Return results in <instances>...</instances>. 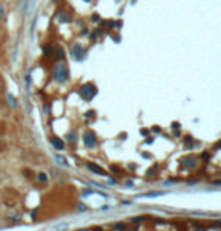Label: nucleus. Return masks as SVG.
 Segmentation results:
<instances>
[{
    "label": "nucleus",
    "mask_w": 221,
    "mask_h": 231,
    "mask_svg": "<svg viewBox=\"0 0 221 231\" xmlns=\"http://www.w3.org/2000/svg\"><path fill=\"white\" fill-rule=\"evenodd\" d=\"M53 79L57 83H66L69 80V68L66 62H57L53 68Z\"/></svg>",
    "instance_id": "nucleus-1"
},
{
    "label": "nucleus",
    "mask_w": 221,
    "mask_h": 231,
    "mask_svg": "<svg viewBox=\"0 0 221 231\" xmlns=\"http://www.w3.org/2000/svg\"><path fill=\"white\" fill-rule=\"evenodd\" d=\"M96 92H98V89H96V86L93 83H86V85H83V86L80 88V95H81V98L86 100V101L92 100V98L96 95Z\"/></svg>",
    "instance_id": "nucleus-2"
},
{
    "label": "nucleus",
    "mask_w": 221,
    "mask_h": 231,
    "mask_svg": "<svg viewBox=\"0 0 221 231\" xmlns=\"http://www.w3.org/2000/svg\"><path fill=\"white\" fill-rule=\"evenodd\" d=\"M71 56H72V59H75V61H83V59H84L86 51H84L83 45L80 44V42L72 44V47H71Z\"/></svg>",
    "instance_id": "nucleus-3"
},
{
    "label": "nucleus",
    "mask_w": 221,
    "mask_h": 231,
    "mask_svg": "<svg viewBox=\"0 0 221 231\" xmlns=\"http://www.w3.org/2000/svg\"><path fill=\"white\" fill-rule=\"evenodd\" d=\"M83 144L86 145L87 148H93V147H96V144H98V139H96V135L93 133V131H86V133L83 135Z\"/></svg>",
    "instance_id": "nucleus-4"
},
{
    "label": "nucleus",
    "mask_w": 221,
    "mask_h": 231,
    "mask_svg": "<svg viewBox=\"0 0 221 231\" xmlns=\"http://www.w3.org/2000/svg\"><path fill=\"white\" fill-rule=\"evenodd\" d=\"M50 142H51V145L54 147V150H57V151H62V150H65V142L60 139V137H57V136H53L51 139H50Z\"/></svg>",
    "instance_id": "nucleus-5"
},
{
    "label": "nucleus",
    "mask_w": 221,
    "mask_h": 231,
    "mask_svg": "<svg viewBox=\"0 0 221 231\" xmlns=\"http://www.w3.org/2000/svg\"><path fill=\"white\" fill-rule=\"evenodd\" d=\"M87 168H89V171H92L93 174H98V175H107V172L101 168V166H98L96 163H93V162H89L87 163Z\"/></svg>",
    "instance_id": "nucleus-6"
},
{
    "label": "nucleus",
    "mask_w": 221,
    "mask_h": 231,
    "mask_svg": "<svg viewBox=\"0 0 221 231\" xmlns=\"http://www.w3.org/2000/svg\"><path fill=\"white\" fill-rule=\"evenodd\" d=\"M57 20H59L60 23H69V21H71V17L66 14L65 11H59V12H57Z\"/></svg>",
    "instance_id": "nucleus-7"
},
{
    "label": "nucleus",
    "mask_w": 221,
    "mask_h": 231,
    "mask_svg": "<svg viewBox=\"0 0 221 231\" xmlns=\"http://www.w3.org/2000/svg\"><path fill=\"white\" fill-rule=\"evenodd\" d=\"M56 59H57V61H63V59H65V50L62 47L56 49Z\"/></svg>",
    "instance_id": "nucleus-8"
},
{
    "label": "nucleus",
    "mask_w": 221,
    "mask_h": 231,
    "mask_svg": "<svg viewBox=\"0 0 221 231\" xmlns=\"http://www.w3.org/2000/svg\"><path fill=\"white\" fill-rule=\"evenodd\" d=\"M44 55L45 56H53V47L51 45H48V44L44 45Z\"/></svg>",
    "instance_id": "nucleus-9"
},
{
    "label": "nucleus",
    "mask_w": 221,
    "mask_h": 231,
    "mask_svg": "<svg viewBox=\"0 0 221 231\" xmlns=\"http://www.w3.org/2000/svg\"><path fill=\"white\" fill-rule=\"evenodd\" d=\"M5 17H6V8H5V5L0 2V21L5 20Z\"/></svg>",
    "instance_id": "nucleus-10"
},
{
    "label": "nucleus",
    "mask_w": 221,
    "mask_h": 231,
    "mask_svg": "<svg viewBox=\"0 0 221 231\" xmlns=\"http://www.w3.org/2000/svg\"><path fill=\"white\" fill-rule=\"evenodd\" d=\"M47 180H48V177H47L45 172H39L38 174V181L39 183H47Z\"/></svg>",
    "instance_id": "nucleus-11"
},
{
    "label": "nucleus",
    "mask_w": 221,
    "mask_h": 231,
    "mask_svg": "<svg viewBox=\"0 0 221 231\" xmlns=\"http://www.w3.org/2000/svg\"><path fill=\"white\" fill-rule=\"evenodd\" d=\"M8 100H9V104L12 107H17V98L12 95V94H8Z\"/></svg>",
    "instance_id": "nucleus-12"
},
{
    "label": "nucleus",
    "mask_w": 221,
    "mask_h": 231,
    "mask_svg": "<svg viewBox=\"0 0 221 231\" xmlns=\"http://www.w3.org/2000/svg\"><path fill=\"white\" fill-rule=\"evenodd\" d=\"M66 137H68V141H69V142H74V144L77 142V133H75V131H71V133H69L68 136H66Z\"/></svg>",
    "instance_id": "nucleus-13"
},
{
    "label": "nucleus",
    "mask_w": 221,
    "mask_h": 231,
    "mask_svg": "<svg viewBox=\"0 0 221 231\" xmlns=\"http://www.w3.org/2000/svg\"><path fill=\"white\" fill-rule=\"evenodd\" d=\"M56 160L59 165H63V166H68V162H66L65 157H60V156H56Z\"/></svg>",
    "instance_id": "nucleus-14"
},
{
    "label": "nucleus",
    "mask_w": 221,
    "mask_h": 231,
    "mask_svg": "<svg viewBox=\"0 0 221 231\" xmlns=\"http://www.w3.org/2000/svg\"><path fill=\"white\" fill-rule=\"evenodd\" d=\"M86 210H87V207L84 204H78V212H86Z\"/></svg>",
    "instance_id": "nucleus-15"
},
{
    "label": "nucleus",
    "mask_w": 221,
    "mask_h": 231,
    "mask_svg": "<svg viewBox=\"0 0 221 231\" xmlns=\"http://www.w3.org/2000/svg\"><path fill=\"white\" fill-rule=\"evenodd\" d=\"M115 227H116V230H119V231H122V230L125 228V223H120V222H119V223H116Z\"/></svg>",
    "instance_id": "nucleus-16"
},
{
    "label": "nucleus",
    "mask_w": 221,
    "mask_h": 231,
    "mask_svg": "<svg viewBox=\"0 0 221 231\" xmlns=\"http://www.w3.org/2000/svg\"><path fill=\"white\" fill-rule=\"evenodd\" d=\"M77 231H89L87 228H80V230H77Z\"/></svg>",
    "instance_id": "nucleus-17"
},
{
    "label": "nucleus",
    "mask_w": 221,
    "mask_h": 231,
    "mask_svg": "<svg viewBox=\"0 0 221 231\" xmlns=\"http://www.w3.org/2000/svg\"><path fill=\"white\" fill-rule=\"evenodd\" d=\"M83 2H86V3H90V2H92V0H83Z\"/></svg>",
    "instance_id": "nucleus-18"
},
{
    "label": "nucleus",
    "mask_w": 221,
    "mask_h": 231,
    "mask_svg": "<svg viewBox=\"0 0 221 231\" xmlns=\"http://www.w3.org/2000/svg\"><path fill=\"white\" fill-rule=\"evenodd\" d=\"M93 231H102V230H101V228H95V230H93Z\"/></svg>",
    "instance_id": "nucleus-19"
},
{
    "label": "nucleus",
    "mask_w": 221,
    "mask_h": 231,
    "mask_svg": "<svg viewBox=\"0 0 221 231\" xmlns=\"http://www.w3.org/2000/svg\"><path fill=\"white\" fill-rule=\"evenodd\" d=\"M197 231H205V228H200V230H197Z\"/></svg>",
    "instance_id": "nucleus-20"
}]
</instances>
